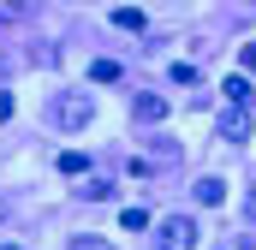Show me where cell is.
<instances>
[{"mask_svg": "<svg viewBox=\"0 0 256 250\" xmlns=\"http://www.w3.org/2000/svg\"><path fill=\"white\" fill-rule=\"evenodd\" d=\"M191 244H196V220L191 214H167L155 226V250H191Z\"/></svg>", "mask_w": 256, "mask_h": 250, "instance_id": "cell-1", "label": "cell"}, {"mask_svg": "<svg viewBox=\"0 0 256 250\" xmlns=\"http://www.w3.org/2000/svg\"><path fill=\"white\" fill-rule=\"evenodd\" d=\"M90 120H96V96H60L54 102V125L60 131H84Z\"/></svg>", "mask_w": 256, "mask_h": 250, "instance_id": "cell-2", "label": "cell"}, {"mask_svg": "<svg viewBox=\"0 0 256 250\" xmlns=\"http://www.w3.org/2000/svg\"><path fill=\"white\" fill-rule=\"evenodd\" d=\"M214 131H220V143H244L250 137V108H220Z\"/></svg>", "mask_w": 256, "mask_h": 250, "instance_id": "cell-3", "label": "cell"}, {"mask_svg": "<svg viewBox=\"0 0 256 250\" xmlns=\"http://www.w3.org/2000/svg\"><path fill=\"white\" fill-rule=\"evenodd\" d=\"M137 120H143V125H161V120H167V96H137Z\"/></svg>", "mask_w": 256, "mask_h": 250, "instance_id": "cell-4", "label": "cell"}, {"mask_svg": "<svg viewBox=\"0 0 256 250\" xmlns=\"http://www.w3.org/2000/svg\"><path fill=\"white\" fill-rule=\"evenodd\" d=\"M196 202H202V208H220V202H226V185H220V179H196Z\"/></svg>", "mask_w": 256, "mask_h": 250, "instance_id": "cell-5", "label": "cell"}, {"mask_svg": "<svg viewBox=\"0 0 256 250\" xmlns=\"http://www.w3.org/2000/svg\"><path fill=\"white\" fill-rule=\"evenodd\" d=\"M60 173H66V179H84V173H90V155L66 149V155H60Z\"/></svg>", "mask_w": 256, "mask_h": 250, "instance_id": "cell-6", "label": "cell"}, {"mask_svg": "<svg viewBox=\"0 0 256 250\" xmlns=\"http://www.w3.org/2000/svg\"><path fill=\"white\" fill-rule=\"evenodd\" d=\"M114 24H120V30H149V18H143L137 6H120V12H114Z\"/></svg>", "mask_w": 256, "mask_h": 250, "instance_id": "cell-7", "label": "cell"}, {"mask_svg": "<svg viewBox=\"0 0 256 250\" xmlns=\"http://www.w3.org/2000/svg\"><path fill=\"white\" fill-rule=\"evenodd\" d=\"M120 226H126V232H143V226H149V208H126Z\"/></svg>", "mask_w": 256, "mask_h": 250, "instance_id": "cell-8", "label": "cell"}, {"mask_svg": "<svg viewBox=\"0 0 256 250\" xmlns=\"http://www.w3.org/2000/svg\"><path fill=\"white\" fill-rule=\"evenodd\" d=\"M90 78H96V84H114V78H120V66H114V60H96V66H90Z\"/></svg>", "mask_w": 256, "mask_h": 250, "instance_id": "cell-9", "label": "cell"}, {"mask_svg": "<svg viewBox=\"0 0 256 250\" xmlns=\"http://www.w3.org/2000/svg\"><path fill=\"white\" fill-rule=\"evenodd\" d=\"M72 250H114V244H108V238H90V232H78V238H72Z\"/></svg>", "mask_w": 256, "mask_h": 250, "instance_id": "cell-10", "label": "cell"}, {"mask_svg": "<svg viewBox=\"0 0 256 250\" xmlns=\"http://www.w3.org/2000/svg\"><path fill=\"white\" fill-rule=\"evenodd\" d=\"M12 120V96H6V90H0V125Z\"/></svg>", "mask_w": 256, "mask_h": 250, "instance_id": "cell-11", "label": "cell"}, {"mask_svg": "<svg viewBox=\"0 0 256 250\" xmlns=\"http://www.w3.org/2000/svg\"><path fill=\"white\" fill-rule=\"evenodd\" d=\"M244 66H256V48H244Z\"/></svg>", "mask_w": 256, "mask_h": 250, "instance_id": "cell-12", "label": "cell"}, {"mask_svg": "<svg viewBox=\"0 0 256 250\" xmlns=\"http://www.w3.org/2000/svg\"><path fill=\"white\" fill-rule=\"evenodd\" d=\"M0 250H24V244H0Z\"/></svg>", "mask_w": 256, "mask_h": 250, "instance_id": "cell-13", "label": "cell"}]
</instances>
